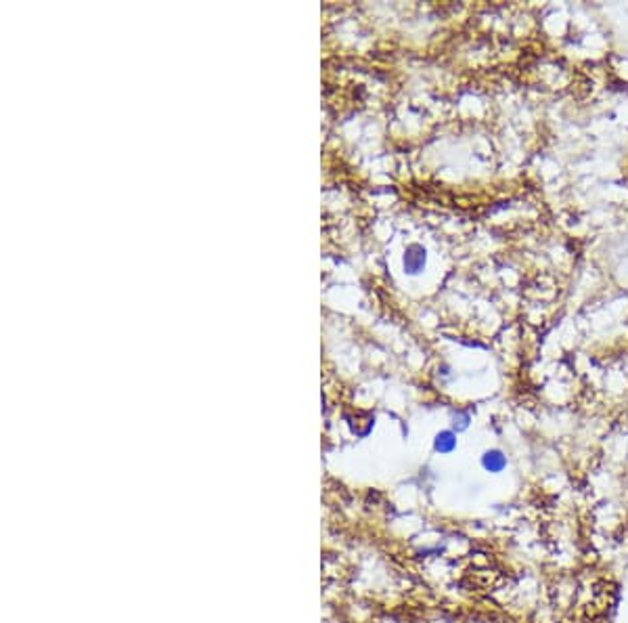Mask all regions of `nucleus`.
I'll use <instances>...</instances> for the list:
<instances>
[{"instance_id":"2","label":"nucleus","mask_w":628,"mask_h":623,"mask_svg":"<svg viewBox=\"0 0 628 623\" xmlns=\"http://www.w3.org/2000/svg\"><path fill=\"white\" fill-rule=\"evenodd\" d=\"M479 462H482V468L486 472H490V474H501L509 466V459H507L505 451H501V449H488V451H484Z\"/></svg>"},{"instance_id":"3","label":"nucleus","mask_w":628,"mask_h":623,"mask_svg":"<svg viewBox=\"0 0 628 623\" xmlns=\"http://www.w3.org/2000/svg\"><path fill=\"white\" fill-rule=\"evenodd\" d=\"M434 449L438 453H453L457 449V435L453 431H440L434 439Z\"/></svg>"},{"instance_id":"1","label":"nucleus","mask_w":628,"mask_h":623,"mask_svg":"<svg viewBox=\"0 0 628 623\" xmlns=\"http://www.w3.org/2000/svg\"><path fill=\"white\" fill-rule=\"evenodd\" d=\"M427 263V250L421 244H410L404 250V259H402V267L404 273L408 275H419Z\"/></svg>"}]
</instances>
